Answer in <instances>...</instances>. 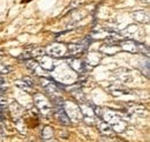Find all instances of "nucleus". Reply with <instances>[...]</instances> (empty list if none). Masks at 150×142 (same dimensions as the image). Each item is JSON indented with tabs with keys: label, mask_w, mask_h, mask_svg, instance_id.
<instances>
[{
	"label": "nucleus",
	"mask_w": 150,
	"mask_h": 142,
	"mask_svg": "<svg viewBox=\"0 0 150 142\" xmlns=\"http://www.w3.org/2000/svg\"><path fill=\"white\" fill-rule=\"evenodd\" d=\"M146 12H136L135 14H134V18H135V20H137L139 22H144V15H147L148 16V14H144ZM146 16V18H147ZM147 20H148V18H147Z\"/></svg>",
	"instance_id": "423d86ee"
},
{
	"label": "nucleus",
	"mask_w": 150,
	"mask_h": 142,
	"mask_svg": "<svg viewBox=\"0 0 150 142\" xmlns=\"http://www.w3.org/2000/svg\"><path fill=\"white\" fill-rule=\"evenodd\" d=\"M136 49H137V52H141V53L146 54V55H149V49H148V46L144 45L143 43L136 42Z\"/></svg>",
	"instance_id": "39448f33"
},
{
	"label": "nucleus",
	"mask_w": 150,
	"mask_h": 142,
	"mask_svg": "<svg viewBox=\"0 0 150 142\" xmlns=\"http://www.w3.org/2000/svg\"><path fill=\"white\" fill-rule=\"evenodd\" d=\"M35 102H36L37 107L40 109V111H42L43 113H49V112L52 110V107H51L50 102L47 101V98L44 97V96H42V95H36Z\"/></svg>",
	"instance_id": "f03ea898"
},
{
	"label": "nucleus",
	"mask_w": 150,
	"mask_h": 142,
	"mask_svg": "<svg viewBox=\"0 0 150 142\" xmlns=\"http://www.w3.org/2000/svg\"><path fill=\"white\" fill-rule=\"evenodd\" d=\"M54 113H56V117H57V119H58V121L61 125L68 126V125L72 124L71 118L67 116V113H66V111H65V109H64L61 103L56 102V105H54Z\"/></svg>",
	"instance_id": "f257e3e1"
},
{
	"label": "nucleus",
	"mask_w": 150,
	"mask_h": 142,
	"mask_svg": "<svg viewBox=\"0 0 150 142\" xmlns=\"http://www.w3.org/2000/svg\"><path fill=\"white\" fill-rule=\"evenodd\" d=\"M8 72H11L9 67L4 66V65H0V74H5V73H8Z\"/></svg>",
	"instance_id": "6e6552de"
},
{
	"label": "nucleus",
	"mask_w": 150,
	"mask_h": 142,
	"mask_svg": "<svg viewBox=\"0 0 150 142\" xmlns=\"http://www.w3.org/2000/svg\"><path fill=\"white\" fill-rule=\"evenodd\" d=\"M121 45V48L125 51H128L132 53H136L137 49H136V42L135 40H122L121 43H119Z\"/></svg>",
	"instance_id": "7ed1b4c3"
},
{
	"label": "nucleus",
	"mask_w": 150,
	"mask_h": 142,
	"mask_svg": "<svg viewBox=\"0 0 150 142\" xmlns=\"http://www.w3.org/2000/svg\"><path fill=\"white\" fill-rule=\"evenodd\" d=\"M82 50H83V48L80 45H69V52H72V53H80Z\"/></svg>",
	"instance_id": "0eeeda50"
},
{
	"label": "nucleus",
	"mask_w": 150,
	"mask_h": 142,
	"mask_svg": "<svg viewBox=\"0 0 150 142\" xmlns=\"http://www.w3.org/2000/svg\"><path fill=\"white\" fill-rule=\"evenodd\" d=\"M98 128L100 129V132L103 134H110V133H112V129L110 128V126H108V124H105L102 120H99V123H98Z\"/></svg>",
	"instance_id": "20e7f679"
}]
</instances>
